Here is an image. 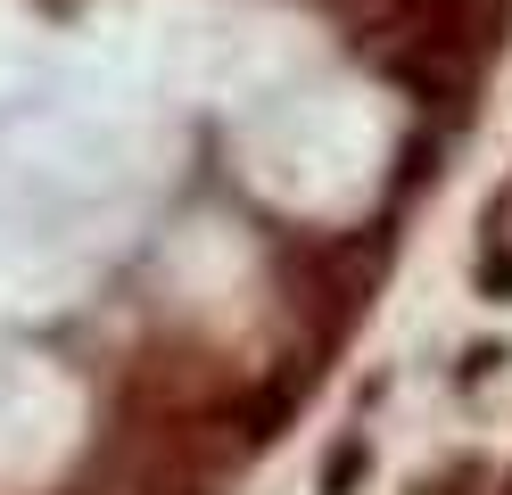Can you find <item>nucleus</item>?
Instances as JSON below:
<instances>
[{
  "label": "nucleus",
  "instance_id": "nucleus-3",
  "mask_svg": "<svg viewBox=\"0 0 512 495\" xmlns=\"http://www.w3.org/2000/svg\"><path fill=\"white\" fill-rule=\"evenodd\" d=\"M496 363H504V347H496V339H479V347H463L455 380H463V388H479V380H496Z\"/></svg>",
  "mask_w": 512,
  "mask_h": 495
},
{
  "label": "nucleus",
  "instance_id": "nucleus-4",
  "mask_svg": "<svg viewBox=\"0 0 512 495\" xmlns=\"http://www.w3.org/2000/svg\"><path fill=\"white\" fill-rule=\"evenodd\" d=\"M479 297H512V256H504V248L479 256Z\"/></svg>",
  "mask_w": 512,
  "mask_h": 495
},
{
  "label": "nucleus",
  "instance_id": "nucleus-2",
  "mask_svg": "<svg viewBox=\"0 0 512 495\" xmlns=\"http://www.w3.org/2000/svg\"><path fill=\"white\" fill-rule=\"evenodd\" d=\"M438 174V141H430V132H422V141H413L405 157H397V190H422Z\"/></svg>",
  "mask_w": 512,
  "mask_h": 495
},
{
  "label": "nucleus",
  "instance_id": "nucleus-1",
  "mask_svg": "<svg viewBox=\"0 0 512 495\" xmlns=\"http://www.w3.org/2000/svg\"><path fill=\"white\" fill-rule=\"evenodd\" d=\"M372 479V438H364V429H347V438L323 454V495H356Z\"/></svg>",
  "mask_w": 512,
  "mask_h": 495
},
{
  "label": "nucleus",
  "instance_id": "nucleus-5",
  "mask_svg": "<svg viewBox=\"0 0 512 495\" xmlns=\"http://www.w3.org/2000/svg\"><path fill=\"white\" fill-rule=\"evenodd\" d=\"M479 479H488V471H479V462H455V471H438V479H430L422 495H471Z\"/></svg>",
  "mask_w": 512,
  "mask_h": 495
}]
</instances>
